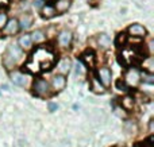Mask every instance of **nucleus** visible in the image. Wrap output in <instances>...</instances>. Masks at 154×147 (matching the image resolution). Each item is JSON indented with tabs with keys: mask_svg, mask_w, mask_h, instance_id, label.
Listing matches in <instances>:
<instances>
[{
	"mask_svg": "<svg viewBox=\"0 0 154 147\" xmlns=\"http://www.w3.org/2000/svg\"><path fill=\"white\" fill-rule=\"evenodd\" d=\"M99 43H100V46H103V47H108L109 46V38L107 37L106 34L100 35V38H99Z\"/></svg>",
	"mask_w": 154,
	"mask_h": 147,
	"instance_id": "21",
	"label": "nucleus"
},
{
	"mask_svg": "<svg viewBox=\"0 0 154 147\" xmlns=\"http://www.w3.org/2000/svg\"><path fill=\"white\" fill-rule=\"evenodd\" d=\"M22 58H23V50L16 45H10L7 49V51H5V54H4L3 64H4L8 69H11V68H12L18 61H20Z\"/></svg>",
	"mask_w": 154,
	"mask_h": 147,
	"instance_id": "2",
	"label": "nucleus"
},
{
	"mask_svg": "<svg viewBox=\"0 0 154 147\" xmlns=\"http://www.w3.org/2000/svg\"><path fill=\"white\" fill-rule=\"evenodd\" d=\"M30 38H31V42L41 43L45 40V34H43L42 30H35L32 34H30Z\"/></svg>",
	"mask_w": 154,
	"mask_h": 147,
	"instance_id": "15",
	"label": "nucleus"
},
{
	"mask_svg": "<svg viewBox=\"0 0 154 147\" xmlns=\"http://www.w3.org/2000/svg\"><path fill=\"white\" fill-rule=\"evenodd\" d=\"M51 85H53L54 91H62L66 85V78L62 74H56L53 77V81H51Z\"/></svg>",
	"mask_w": 154,
	"mask_h": 147,
	"instance_id": "8",
	"label": "nucleus"
},
{
	"mask_svg": "<svg viewBox=\"0 0 154 147\" xmlns=\"http://www.w3.org/2000/svg\"><path fill=\"white\" fill-rule=\"evenodd\" d=\"M91 88H92V91L96 92V93H104V92H106V88L101 85V82L97 80V77H92V81H91Z\"/></svg>",
	"mask_w": 154,
	"mask_h": 147,
	"instance_id": "12",
	"label": "nucleus"
},
{
	"mask_svg": "<svg viewBox=\"0 0 154 147\" xmlns=\"http://www.w3.org/2000/svg\"><path fill=\"white\" fill-rule=\"evenodd\" d=\"M70 7V0H57L56 3V11L57 12H65Z\"/></svg>",
	"mask_w": 154,
	"mask_h": 147,
	"instance_id": "14",
	"label": "nucleus"
},
{
	"mask_svg": "<svg viewBox=\"0 0 154 147\" xmlns=\"http://www.w3.org/2000/svg\"><path fill=\"white\" fill-rule=\"evenodd\" d=\"M141 81V76H139V72L137 69H128L127 73L125 76V82L127 84L128 86H137Z\"/></svg>",
	"mask_w": 154,
	"mask_h": 147,
	"instance_id": "3",
	"label": "nucleus"
},
{
	"mask_svg": "<svg viewBox=\"0 0 154 147\" xmlns=\"http://www.w3.org/2000/svg\"><path fill=\"white\" fill-rule=\"evenodd\" d=\"M41 14H42V16L43 18H46V19H50V18H53L54 15L57 14V11H56V8L53 7V5H45V7H42V10H41Z\"/></svg>",
	"mask_w": 154,
	"mask_h": 147,
	"instance_id": "13",
	"label": "nucleus"
},
{
	"mask_svg": "<svg viewBox=\"0 0 154 147\" xmlns=\"http://www.w3.org/2000/svg\"><path fill=\"white\" fill-rule=\"evenodd\" d=\"M116 88H118V91H122V92H127L128 91V86L126 85V82L125 81H122V80L116 81Z\"/></svg>",
	"mask_w": 154,
	"mask_h": 147,
	"instance_id": "22",
	"label": "nucleus"
},
{
	"mask_svg": "<svg viewBox=\"0 0 154 147\" xmlns=\"http://www.w3.org/2000/svg\"><path fill=\"white\" fill-rule=\"evenodd\" d=\"M7 14H0V28H3V27L5 26V23H7Z\"/></svg>",
	"mask_w": 154,
	"mask_h": 147,
	"instance_id": "23",
	"label": "nucleus"
},
{
	"mask_svg": "<svg viewBox=\"0 0 154 147\" xmlns=\"http://www.w3.org/2000/svg\"><path fill=\"white\" fill-rule=\"evenodd\" d=\"M57 110H58V105L56 103H49V111L50 112H56Z\"/></svg>",
	"mask_w": 154,
	"mask_h": 147,
	"instance_id": "24",
	"label": "nucleus"
},
{
	"mask_svg": "<svg viewBox=\"0 0 154 147\" xmlns=\"http://www.w3.org/2000/svg\"><path fill=\"white\" fill-rule=\"evenodd\" d=\"M72 39H73V35H72V32L68 31V30L61 31L58 35V43L62 47H68V46L72 43Z\"/></svg>",
	"mask_w": 154,
	"mask_h": 147,
	"instance_id": "7",
	"label": "nucleus"
},
{
	"mask_svg": "<svg viewBox=\"0 0 154 147\" xmlns=\"http://www.w3.org/2000/svg\"><path fill=\"white\" fill-rule=\"evenodd\" d=\"M139 76H141V78L143 80V82L149 84V85H153L154 84V76L150 72H143L142 74H139Z\"/></svg>",
	"mask_w": 154,
	"mask_h": 147,
	"instance_id": "19",
	"label": "nucleus"
},
{
	"mask_svg": "<svg viewBox=\"0 0 154 147\" xmlns=\"http://www.w3.org/2000/svg\"><path fill=\"white\" fill-rule=\"evenodd\" d=\"M53 61H54L53 53L39 47L32 54L30 62L27 64V68H29L30 70H32V72H39V70L49 69V68L53 65Z\"/></svg>",
	"mask_w": 154,
	"mask_h": 147,
	"instance_id": "1",
	"label": "nucleus"
},
{
	"mask_svg": "<svg viewBox=\"0 0 154 147\" xmlns=\"http://www.w3.org/2000/svg\"><path fill=\"white\" fill-rule=\"evenodd\" d=\"M82 59L85 61V64L89 65V66H93L95 65V54L92 51H87V53L82 56Z\"/></svg>",
	"mask_w": 154,
	"mask_h": 147,
	"instance_id": "18",
	"label": "nucleus"
},
{
	"mask_svg": "<svg viewBox=\"0 0 154 147\" xmlns=\"http://www.w3.org/2000/svg\"><path fill=\"white\" fill-rule=\"evenodd\" d=\"M31 38H30V34H24L22 35L20 38H19V47L22 49V50H29V49H31Z\"/></svg>",
	"mask_w": 154,
	"mask_h": 147,
	"instance_id": "10",
	"label": "nucleus"
},
{
	"mask_svg": "<svg viewBox=\"0 0 154 147\" xmlns=\"http://www.w3.org/2000/svg\"><path fill=\"white\" fill-rule=\"evenodd\" d=\"M111 70L108 68H101V69L97 70V80L101 82L103 86H108L111 84Z\"/></svg>",
	"mask_w": 154,
	"mask_h": 147,
	"instance_id": "5",
	"label": "nucleus"
},
{
	"mask_svg": "<svg viewBox=\"0 0 154 147\" xmlns=\"http://www.w3.org/2000/svg\"><path fill=\"white\" fill-rule=\"evenodd\" d=\"M70 69V61L69 59H62L61 62L58 64V70L61 72V74L64 76L65 73H68Z\"/></svg>",
	"mask_w": 154,
	"mask_h": 147,
	"instance_id": "17",
	"label": "nucleus"
},
{
	"mask_svg": "<svg viewBox=\"0 0 154 147\" xmlns=\"http://www.w3.org/2000/svg\"><path fill=\"white\" fill-rule=\"evenodd\" d=\"M20 8H22V10H26V11L29 10V4H27V2H26V0L20 3Z\"/></svg>",
	"mask_w": 154,
	"mask_h": 147,
	"instance_id": "25",
	"label": "nucleus"
},
{
	"mask_svg": "<svg viewBox=\"0 0 154 147\" xmlns=\"http://www.w3.org/2000/svg\"><path fill=\"white\" fill-rule=\"evenodd\" d=\"M32 88H34V92L38 96H43V94H48L49 92H50V85H49V82L46 80H42V78L35 81Z\"/></svg>",
	"mask_w": 154,
	"mask_h": 147,
	"instance_id": "4",
	"label": "nucleus"
},
{
	"mask_svg": "<svg viewBox=\"0 0 154 147\" xmlns=\"http://www.w3.org/2000/svg\"><path fill=\"white\" fill-rule=\"evenodd\" d=\"M19 23V28H23V30H27L30 28V26H31L32 23V19L30 18L29 15H23L20 19V22H18Z\"/></svg>",
	"mask_w": 154,
	"mask_h": 147,
	"instance_id": "16",
	"label": "nucleus"
},
{
	"mask_svg": "<svg viewBox=\"0 0 154 147\" xmlns=\"http://www.w3.org/2000/svg\"><path fill=\"white\" fill-rule=\"evenodd\" d=\"M35 7H41L42 5V0H35Z\"/></svg>",
	"mask_w": 154,
	"mask_h": 147,
	"instance_id": "26",
	"label": "nucleus"
},
{
	"mask_svg": "<svg viewBox=\"0 0 154 147\" xmlns=\"http://www.w3.org/2000/svg\"><path fill=\"white\" fill-rule=\"evenodd\" d=\"M122 105H123V108H126V110H131V108L134 107V100H133V97L126 96L125 99L122 100Z\"/></svg>",
	"mask_w": 154,
	"mask_h": 147,
	"instance_id": "20",
	"label": "nucleus"
},
{
	"mask_svg": "<svg viewBox=\"0 0 154 147\" xmlns=\"http://www.w3.org/2000/svg\"><path fill=\"white\" fill-rule=\"evenodd\" d=\"M48 2H51V0H48Z\"/></svg>",
	"mask_w": 154,
	"mask_h": 147,
	"instance_id": "28",
	"label": "nucleus"
},
{
	"mask_svg": "<svg viewBox=\"0 0 154 147\" xmlns=\"http://www.w3.org/2000/svg\"><path fill=\"white\" fill-rule=\"evenodd\" d=\"M149 128H150V131H153V119L150 120V126H149Z\"/></svg>",
	"mask_w": 154,
	"mask_h": 147,
	"instance_id": "27",
	"label": "nucleus"
},
{
	"mask_svg": "<svg viewBox=\"0 0 154 147\" xmlns=\"http://www.w3.org/2000/svg\"><path fill=\"white\" fill-rule=\"evenodd\" d=\"M128 34L133 37H145L146 35V28L141 24H133L128 27Z\"/></svg>",
	"mask_w": 154,
	"mask_h": 147,
	"instance_id": "9",
	"label": "nucleus"
},
{
	"mask_svg": "<svg viewBox=\"0 0 154 147\" xmlns=\"http://www.w3.org/2000/svg\"><path fill=\"white\" fill-rule=\"evenodd\" d=\"M3 30H4V34L7 35H14L18 32L19 30V23L16 19H10V20H7V23H5V26L3 27Z\"/></svg>",
	"mask_w": 154,
	"mask_h": 147,
	"instance_id": "6",
	"label": "nucleus"
},
{
	"mask_svg": "<svg viewBox=\"0 0 154 147\" xmlns=\"http://www.w3.org/2000/svg\"><path fill=\"white\" fill-rule=\"evenodd\" d=\"M11 81H12L15 85H19V86L26 85V77H24L22 73H19V72H15V73L11 74Z\"/></svg>",
	"mask_w": 154,
	"mask_h": 147,
	"instance_id": "11",
	"label": "nucleus"
}]
</instances>
